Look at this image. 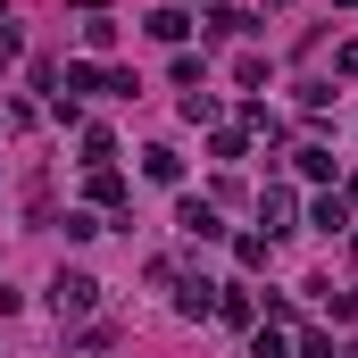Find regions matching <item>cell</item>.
<instances>
[{"label":"cell","mask_w":358,"mask_h":358,"mask_svg":"<svg viewBox=\"0 0 358 358\" xmlns=\"http://www.w3.org/2000/svg\"><path fill=\"white\" fill-rule=\"evenodd\" d=\"M50 308H59V317H92V308H100V283H92L84 267H67L50 283Z\"/></svg>","instance_id":"1"},{"label":"cell","mask_w":358,"mask_h":358,"mask_svg":"<svg viewBox=\"0 0 358 358\" xmlns=\"http://www.w3.org/2000/svg\"><path fill=\"white\" fill-rule=\"evenodd\" d=\"M176 225H183V234H192V242H217V234H225L208 200H183V208H176Z\"/></svg>","instance_id":"2"},{"label":"cell","mask_w":358,"mask_h":358,"mask_svg":"<svg viewBox=\"0 0 358 358\" xmlns=\"http://www.w3.org/2000/svg\"><path fill=\"white\" fill-rule=\"evenodd\" d=\"M208 308H217V283L192 275V283H183V317H208Z\"/></svg>","instance_id":"3"},{"label":"cell","mask_w":358,"mask_h":358,"mask_svg":"<svg viewBox=\"0 0 358 358\" xmlns=\"http://www.w3.org/2000/svg\"><path fill=\"white\" fill-rule=\"evenodd\" d=\"M92 200L117 208V200H125V176H117V167H92Z\"/></svg>","instance_id":"4"},{"label":"cell","mask_w":358,"mask_h":358,"mask_svg":"<svg viewBox=\"0 0 358 358\" xmlns=\"http://www.w3.org/2000/svg\"><path fill=\"white\" fill-rule=\"evenodd\" d=\"M142 167H150V183H176V176H183V159L167 150V142H159V150H142Z\"/></svg>","instance_id":"5"},{"label":"cell","mask_w":358,"mask_h":358,"mask_svg":"<svg viewBox=\"0 0 358 358\" xmlns=\"http://www.w3.org/2000/svg\"><path fill=\"white\" fill-rule=\"evenodd\" d=\"M308 217H317V234H342V225H350V200H317Z\"/></svg>","instance_id":"6"},{"label":"cell","mask_w":358,"mask_h":358,"mask_svg":"<svg viewBox=\"0 0 358 358\" xmlns=\"http://www.w3.org/2000/svg\"><path fill=\"white\" fill-rule=\"evenodd\" d=\"M250 308H259L250 292H217V317H225V325H250Z\"/></svg>","instance_id":"7"},{"label":"cell","mask_w":358,"mask_h":358,"mask_svg":"<svg viewBox=\"0 0 358 358\" xmlns=\"http://www.w3.org/2000/svg\"><path fill=\"white\" fill-rule=\"evenodd\" d=\"M84 42H92V50H108V42H117V17H108V8H92V17H84Z\"/></svg>","instance_id":"8"},{"label":"cell","mask_w":358,"mask_h":358,"mask_svg":"<svg viewBox=\"0 0 358 358\" xmlns=\"http://www.w3.org/2000/svg\"><path fill=\"white\" fill-rule=\"evenodd\" d=\"M150 34H159V42H183V34H192V17H183V8H159V17H150Z\"/></svg>","instance_id":"9"},{"label":"cell","mask_w":358,"mask_h":358,"mask_svg":"<svg viewBox=\"0 0 358 358\" xmlns=\"http://www.w3.org/2000/svg\"><path fill=\"white\" fill-rule=\"evenodd\" d=\"M108 159H117V142H108V134L92 125V134H84V167H108Z\"/></svg>","instance_id":"10"},{"label":"cell","mask_w":358,"mask_h":358,"mask_svg":"<svg viewBox=\"0 0 358 358\" xmlns=\"http://www.w3.org/2000/svg\"><path fill=\"white\" fill-rule=\"evenodd\" d=\"M300 358H334V342L325 334H300Z\"/></svg>","instance_id":"11"},{"label":"cell","mask_w":358,"mask_h":358,"mask_svg":"<svg viewBox=\"0 0 358 358\" xmlns=\"http://www.w3.org/2000/svg\"><path fill=\"white\" fill-rule=\"evenodd\" d=\"M8 59H17V34H8V25H0V67H8Z\"/></svg>","instance_id":"12"},{"label":"cell","mask_w":358,"mask_h":358,"mask_svg":"<svg viewBox=\"0 0 358 358\" xmlns=\"http://www.w3.org/2000/svg\"><path fill=\"white\" fill-rule=\"evenodd\" d=\"M350 200H358V176H350Z\"/></svg>","instance_id":"13"}]
</instances>
